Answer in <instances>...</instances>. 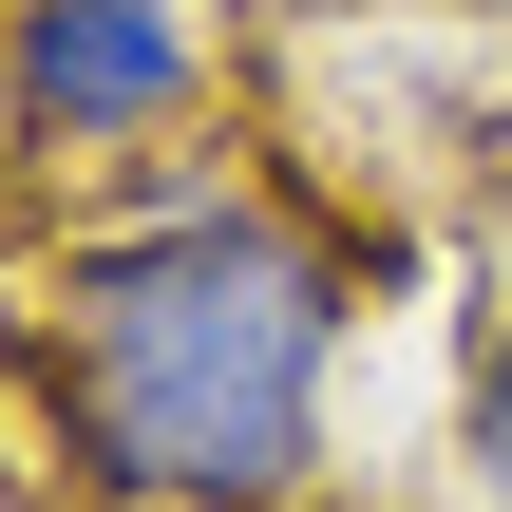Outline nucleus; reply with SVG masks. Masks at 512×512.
<instances>
[{"label": "nucleus", "instance_id": "nucleus-5", "mask_svg": "<svg viewBox=\"0 0 512 512\" xmlns=\"http://www.w3.org/2000/svg\"><path fill=\"white\" fill-rule=\"evenodd\" d=\"M456 19H494V38H512V0H456Z\"/></svg>", "mask_w": 512, "mask_h": 512}, {"label": "nucleus", "instance_id": "nucleus-1", "mask_svg": "<svg viewBox=\"0 0 512 512\" xmlns=\"http://www.w3.org/2000/svg\"><path fill=\"white\" fill-rule=\"evenodd\" d=\"M38 456L95 512H304L342 380V247L247 171H152L57 228L19 304Z\"/></svg>", "mask_w": 512, "mask_h": 512}, {"label": "nucleus", "instance_id": "nucleus-2", "mask_svg": "<svg viewBox=\"0 0 512 512\" xmlns=\"http://www.w3.org/2000/svg\"><path fill=\"white\" fill-rule=\"evenodd\" d=\"M209 95L190 0H0V152H152Z\"/></svg>", "mask_w": 512, "mask_h": 512}, {"label": "nucleus", "instance_id": "nucleus-3", "mask_svg": "<svg viewBox=\"0 0 512 512\" xmlns=\"http://www.w3.org/2000/svg\"><path fill=\"white\" fill-rule=\"evenodd\" d=\"M456 456H475V512H512V304H494V342H475V418H456Z\"/></svg>", "mask_w": 512, "mask_h": 512}, {"label": "nucleus", "instance_id": "nucleus-4", "mask_svg": "<svg viewBox=\"0 0 512 512\" xmlns=\"http://www.w3.org/2000/svg\"><path fill=\"white\" fill-rule=\"evenodd\" d=\"M0 171H19V152H0ZM0 266H19V190H0Z\"/></svg>", "mask_w": 512, "mask_h": 512}]
</instances>
